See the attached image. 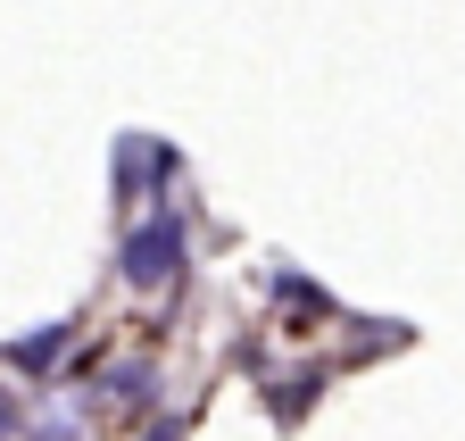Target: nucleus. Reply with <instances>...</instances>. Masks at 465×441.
I'll return each mask as SVG.
<instances>
[{
  "instance_id": "obj_2",
  "label": "nucleus",
  "mask_w": 465,
  "mask_h": 441,
  "mask_svg": "<svg viewBox=\"0 0 465 441\" xmlns=\"http://www.w3.org/2000/svg\"><path fill=\"white\" fill-rule=\"evenodd\" d=\"M58 350H67V325H42V334H25L9 358H17V366H34V375H50V358H58Z\"/></svg>"
},
{
  "instance_id": "obj_6",
  "label": "nucleus",
  "mask_w": 465,
  "mask_h": 441,
  "mask_svg": "<svg viewBox=\"0 0 465 441\" xmlns=\"http://www.w3.org/2000/svg\"><path fill=\"white\" fill-rule=\"evenodd\" d=\"M34 441H75V425H67V416H42V425H34Z\"/></svg>"
},
{
  "instance_id": "obj_5",
  "label": "nucleus",
  "mask_w": 465,
  "mask_h": 441,
  "mask_svg": "<svg viewBox=\"0 0 465 441\" xmlns=\"http://www.w3.org/2000/svg\"><path fill=\"white\" fill-rule=\"evenodd\" d=\"M17 425H25V408H17L9 392H0V441H17Z\"/></svg>"
},
{
  "instance_id": "obj_7",
  "label": "nucleus",
  "mask_w": 465,
  "mask_h": 441,
  "mask_svg": "<svg viewBox=\"0 0 465 441\" xmlns=\"http://www.w3.org/2000/svg\"><path fill=\"white\" fill-rule=\"evenodd\" d=\"M174 433H183V425H150V441H174Z\"/></svg>"
},
{
  "instance_id": "obj_1",
  "label": "nucleus",
  "mask_w": 465,
  "mask_h": 441,
  "mask_svg": "<svg viewBox=\"0 0 465 441\" xmlns=\"http://www.w3.org/2000/svg\"><path fill=\"white\" fill-rule=\"evenodd\" d=\"M183 250H192V234H183V216L174 208H158V216H142V226L125 234V284L134 292H158V284H174V275H183Z\"/></svg>"
},
{
  "instance_id": "obj_3",
  "label": "nucleus",
  "mask_w": 465,
  "mask_h": 441,
  "mask_svg": "<svg viewBox=\"0 0 465 441\" xmlns=\"http://www.w3.org/2000/svg\"><path fill=\"white\" fill-rule=\"evenodd\" d=\"M274 292H282V300H291V308H308V316H316V308H332V300H324V292H316V284H308V275H291V266H282V275H274Z\"/></svg>"
},
{
  "instance_id": "obj_4",
  "label": "nucleus",
  "mask_w": 465,
  "mask_h": 441,
  "mask_svg": "<svg viewBox=\"0 0 465 441\" xmlns=\"http://www.w3.org/2000/svg\"><path fill=\"white\" fill-rule=\"evenodd\" d=\"M150 383H158L150 366H125V375H116V383H108V392H116V400H150Z\"/></svg>"
}]
</instances>
